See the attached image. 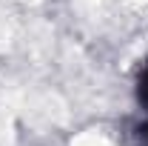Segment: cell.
I'll list each match as a JSON object with an SVG mask.
<instances>
[{"label": "cell", "mask_w": 148, "mask_h": 146, "mask_svg": "<svg viewBox=\"0 0 148 146\" xmlns=\"http://www.w3.org/2000/svg\"><path fill=\"white\" fill-rule=\"evenodd\" d=\"M137 97H140V103L148 109V60H145V66H143V72H140V80H137Z\"/></svg>", "instance_id": "obj_1"}, {"label": "cell", "mask_w": 148, "mask_h": 146, "mask_svg": "<svg viewBox=\"0 0 148 146\" xmlns=\"http://www.w3.org/2000/svg\"><path fill=\"white\" fill-rule=\"evenodd\" d=\"M143 140H145V146H148V126L143 129Z\"/></svg>", "instance_id": "obj_2"}]
</instances>
